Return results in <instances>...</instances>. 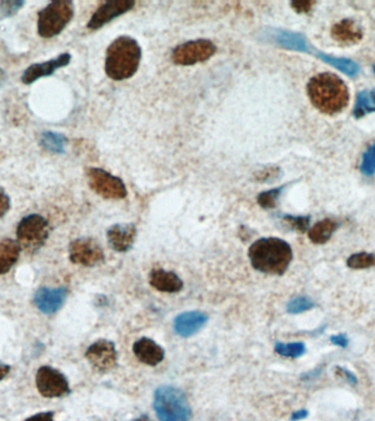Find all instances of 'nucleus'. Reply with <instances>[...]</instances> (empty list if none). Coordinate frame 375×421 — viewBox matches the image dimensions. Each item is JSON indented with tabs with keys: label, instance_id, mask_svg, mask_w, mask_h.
Returning <instances> with one entry per match:
<instances>
[{
	"label": "nucleus",
	"instance_id": "22",
	"mask_svg": "<svg viewBox=\"0 0 375 421\" xmlns=\"http://www.w3.org/2000/svg\"><path fill=\"white\" fill-rule=\"evenodd\" d=\"M278 43L281 47H287V49H294V51H300V52H307L309 51V44L304 36L296 33L288 32V31H280L276 36Z\"/></svg>",
	"mask_w": 375,
	"mask_h": 421
},
{
	"label": "nucleus",
	"instance_id": "23",
	"mask_svg": "<svg viewBox=\"0 0 375 421\" xmlns=\"http://www.w3.org/2000/svg\"><path fill=\"white\" fill-rule=\"evenodd\" d=\"M318 58L323 60L325 63L334 66L335 69L343 71V74L347 75V76L354 77L359 73L358 64L354 63V60H348V58H335V56L324 54V53H318Z\"/></svg>",
	"mask_w": 375,
	"mask_h": 421
},
{
	"label": "nucleus",
	"instance_id": "24",
	"mask_svg": "<svg viewBox=\"0 0 375 421\" xmlns=\"http://www.w3.org/2000/svg\"><path fill=\"white\" fill-rule=\"evenodd\" d=\"M66 137L56 132H44L41 136V145L45 151L62 154L65 152Z\"/></svg>",
	"mask_w": 375,
	"mask_h": 421
},
{
	"label": "nucleus",
	"instance_id": "18",
	"mask_svg": "<svg viewBox=\"0 0 375 421\" xmlns=\"http://www.w3.org/2000/svg\"><path fill=\"white\" fill-rule=\"evenodd\" d=\"M332 36L343 45H354L363 38L361 27L354 20L345 19L332 27Z\"/></svg>",
	"mask_w": 375,
	"mask_h": 421
},
{
	"label": "nucleus",
	"instance_id": "36",
	"mask_svg": "<svg viewBox=\"0 0 375 421\" xmlns=\"http://www.w3.org/2000/svg\"><path fill=\"white\" fill-rule=\"evenodd\" d=\"M10 206V197L3 188H0V219L8 213Z\"/></svg>",
	"mask_w": 375,
	"mask_h": 421
},
{
	"label": "nucleus",
	"instance_id": "37",
	"mask_svg": "<svg viewBox=\"0 0 375 421\" xmlns=\"http://www.w3.org/2000/svg\"><path fill=\"white\" fill-rule=\"evenodd\" d=\"M330 342L332 345L338 346L340 348H347L349 345L348 337L346 334H338L330 336Z\"/></svg>",
	"mask_w": 375,
	"mask_h": 421
},
{
	"label": "nucleus",
	"instance_id": "5",
	"mask_svg": "<svg viewBox=\"0 0 375 421\" xmlns=\"http://www.w3.org/2000/svg\"><path fill=\"white\" fill-rule=\"evenodd\" d=\"M74 3L67 0L53 1L38 11V33L44 38H54L65 29L74 16Z\"/></svg>",
	"mask_w": 375,
	"mask_h": 421
},
{
	"label": "nucleus",
	"instance_id": "25",
	"mask_svg": "<svg viewBox=\"0 0 375 421\" xmlns=\"http://www.w3.org/2000/svg\"><path fill=\"white\" fill-rule=\"evenodd\" d=\"M375 112V100L373 91H363L358 93L354 115L356 119L362 118L369 113Z\"/></svg>",
	"mask_w": 375,
	"mask_h": 421
},
{
	"label": "nucleus",
	"instance_id": "17",
	"mask_svg": "<svg viewBox=\"0 0 375 421\" xmlns=\"http://www.w3.org/2000/svg\"><path fill=\"white\" fill-rule=\"evenodd\" d=\"M208 322V315L200 311H190L179 314L173 320V328L181 337H190L197 334Z\"/></svg>",
	"mask_w": 375,
	"mask_h": 421
},
{
	"label": "nucleus",
	"instance_id": "27",
	"mask_svg": "<svg viewBox=\"0 0 375 421\" xmlns=\"http://www.w3.org/2000/svg\"><path fill=\"white\" fill-rule=\"evenodd\" d=\"M274 350L278 354L285 358L298 359L306 352V346L303 342H291V344L277 342L274 346Z\"/></svg>",
	"mask_w": 375,
	"mask_h": 421
},
{
	"label": "nucleus",
	"instance_id": "42",
	"mask_svg": "<svg viewBox=\"0 0 375 421\" xmlns=\"http://www.w3.org/2000/svg\"><path fill=\"white\" fill-rule=\"evenodd\" d=\"M5 73L3 69H0V86L3 85V82L5 80Z\"/></svg>",
	"mask_w": 375,
	"mask_h": 421
},
{
	"label": "nucleus",
	"instance_id": "21",
	"mask_svg": "<svg viewBox=\"0 0 375 421\" xmlns=\"http://www.w3.org/2000/svg\"><path fill=\"white\" fill-rule=\"evenodd\" d=\"M338 226L339 223L335 219H322L309 230V238L315 245H324L328 243L332 234L337 230Z\"/></svg>",
	"mask_w": 375,
	"mask_h": 421
},
{
	"label": "nucleus",
	"instance_id": "30",
	"mask_svg": "<svg viewBox=\"0 0 375 421\" xmlns=\"http://www.w3.org/2000/svg\"><path fill=\"white\" fill-rule=\"evenodd\" d=\"M361 173L365 176H372L375 173V144L367 148L362 157Z\"/></svg>",
	"mask_w": 375,
	"mask_h": 421
},
{
	"label": "nucleus",
	"instance_id": "39",
	"mask_svg": "<svg viewBox=\"0 0 375 421\" xmlns=\"http://www.w3.org/2000/svg\"><path fill=\"white\" fill-rule=\"evenodd\" d=\"M321 368H316V369H313L312 371H309V372L304 373V374L302 375L301 378L303 381L313 380V378H318V376L321 375Z\"/></svg>",
	"mask_w": 375,
	"mask_h": 421
},
{
	"label": "nucleus",
	"instance_id": "34",
	"mask_svg": "<svg viewBox=\"0 0 375 421\" xmlns=\"http://www.w3.org/2000/svg\"><path fill=\"white\" fill-rule=\"evenodd\" d=\"M336 374L343 380L347 381L350 385L356 386L358 384V378L354 372H351L350 370L345 367H336Z\"/></svg>",
	"mask_w": 375,
	"mask_h": 421
},
{
	"label": "nucleus",
	"instance_id": "11",
	"mask_svg": "<svg viewBox=\"0 0 375 421\" xmlns=\"http://www.w3.org/2000/svg\"><path fill=\"white\" fill-rule=\"evenodd\" d=\"M85 357L89 363L100 372H108L118 363V351L114 344L110 340L100 339L93 342L86 351Z\"/></svg>",
	"mask_w": 375,
	"mask_h": 421
},
{
	"label": "nucleus",
	"instance_id": "14",
	"mask_svg": "<svg viewBox=\"0 0 375 421\" xmlns=\"http://www.w3.org/2000/svg\"><path fill=\"white\" fill-rule=\"evenodd\" d=\"M71 55L69 53H63L58 58L47 60L44 63L32 64L29 66L21 76V82L25 85H31L33 82L40 80L42 77L51 76L58 69H63L71 63Z\"/></svg>",
	"mask_w": 375,
	"mask_h": 421
},
{
	"label": "nucleus",
	"instance_id": "4",
	"mask_svg": "<svg viewBox=\"0 0 375 421\" xmlns=\"http://www.w3.org/2000/svg\"><path fill=\"white\" fill-rule=\"evenodd\" d=\"M154 409L159 421H189L191 408L182 389L162 386L154 395Z\"/></svg>",
	"mask_w": 375,
	"mask_h": 421
},
{
	"label": "nucleus",
	"instance_id": "19",
	"mask_svg": "<svg viewBox=\"0 0 375 421\" xmlns=\"http://www.w3.org/2000/svg\"><path fill=\"white\" fill-rule=\"evenodd\" d=\"M149 283L154 289L165 293H177L184 289V282L173 271L155 269L149 274Z\"/></svg>",
	"mask_w": 375,
	"mask_h": 421
},
{
	"label": "nucleus",
	"instance_id": "7",
	"mask_svg": "<svg viewBox=\"0 0 375 421\" xmlns=\"http://www.w3.org/2000/svg\"><path fill=\"white\" fill-rule=\"evenodd\" d=\"M86 175L91 190L104 199L121 200L128 195L123 181L101 168H88Z\"/></svg>",
	"mask_w": 375,
	"mask_h": 421
},
{
	"label": "nucleus",
	"instance_id": "33",
	"mask_svg": "<svg viewBox=\"0 0 375 421\" xmlns=\"http://www.w3.org/2000/svg\"><path fill=\"white\" fill-rule=\"evenodd\" d=\"M280 175H281V169L279 167H267L256 173L255 179L257 181L269 182V181L280 178Z\"/></svg>",
	"mask_w": 375,
	"mask_h": 421
},
{
	"label": "nucleus",
	"instance_id": "9",
	"mask_svg": "<svg viewBox=\"0 0 375 421\" xmlns=\"http://www.w3.org/2000/svg\"><path fill=\"white\" fill-rule=\"evenodd\" d=\"M36 384L38 393L47 398H58L71 393L69 381L65 375L49 365H43L38 370Z\"/></svg>",
	"mask_w": 375,
	"mask_h": 421
},
{
	"label": "nucleus",
	"instance_id": "29",
	"mask_svg": "<svg viewBox=\"0 0 375 421\" xmlns=\"http://www.w3.org/2000/svg\"><path fill=\"white\" fill-rule=\"evenodd\" d=\"M283 189H285V187H279V188H276V189L263 192V193L258 195V204H259L261 208H266V210L276 208L278 200H279L280 195L282 193Z\"/></svg>",
	"mask_w": 375,
	"mask_h": 421
},
{
	"label": "nucleus",
	"instance_id": "43",
	"mask_svg": "<svg viewBox=\"0 0 375 421\" xmlns=\"http://www.w3.org/2000/svg\"><path fill=\"white\" fill-rule=\"evenodd\" d=\"M134 421H152L148 416H142L140 418L135 419Z\"/></svg>",
	"mask_w": 375,
	"mask_h": 421
},
{
	"label": "nucleus",
	"instance_id": "16",
	"mask_svg": "<svg viewBox=\"0 0 375 421\" xmlns=\"http://www.w3.org/2000/svg\"><path fill=\"white\" fill-rule=\"evenodd\" d=\"M133 352L138 361L149 367H156L165 359L164 348L147 337H143L135 341Z\"/></svg>",
	"mask_w": 375,
	"mask_h": 421
},
{
	"label": "nucleus",
	"instance_id": "12",
	"mask_svg": "<svg viewBox=\"0 0 375 421\" xmlns=\"http://www.w3.org/2000/svg\"><path fill=\"white\" fill-rule=\"evenodd\" d=\"M134 5L135 3L132 0H113L102 3L91 16L87 27L90 30H98L108 22L131 10Z\"/></svg>",
	"mask_w": 375,
	"mask_h": 421
},
{
	"label": "nucleus",
	"instance_id": "41",
	"mask_svg": "<svg viewBox=\"0 0 375 421\" xmlns=\"http://www.w3.org/2000/svg\"><path fill=\"white\" fill-rule=\"evenodd\" d=\"M10 370L11 367L8 364L0 363V381H3L9 374Z\"/></svg>",
	"mask_w": 375,
	"mask_h": 421
},
{
	"label": "nucleus",
	"instance_id": "26",
	"mask_svg": "<svg viewBox=\"0 0 375 421\" xmlns=\"http://www.w3.org/2000/svg\"><path fill=\"white\" fill-rule=\"evenodd\" d=\"M347 267L354 270L375 268V254L373 252H356L347 259Z\"/></svg>",
	"mask_w": 375,
	"mask_h": 421
},
{
	"label": "nucleus",
	"instance_id": "3",
	"mask_svg": "<svg viewBox=\"0 0 375 421\" xmlns=\"http://www.w3.org/2000/svg\"><path fill=\"white\" fill-rule=\"evenodd\" d=\"M141 60L142 49L138 42L131 36H120L108 47L106 74L115 82L129 80L138 69Z\"/></svg>",
	"mask_w": 375,
	"mask_h": 421
},
{
	"label": "nucleus",
	"instance_id": "8",
	"mask_svg": "<svg viewBox=\"0 0 375 421\" xmlns=\"http://www.w3.org/2000/svg\"><path fill=\"white\" fill-rule=\"evenodd\" d=\"M217 52V47L210 40H195L186 42L175 47L173 51V62L177 65L191 66L203 63L213 56Z\"/></svg>",
	"mask_w": 375,
	"mask_h": 421
},
{
	"label": "nucleus",
	"instance_id": "28",
	"mask_svg": "<svg viewBox=\"0 0 375 421\" xmlns=\"http://www.w3.org/2000/svg\"><path fill=\"white\" fill-rule=\"evenodd\" d=\"M315 307V302L309 296H296L292 298L287 305V311L289 314L296 315L307 312Z\"/></svg>",
	"mask_w": 375,
	"mask_h": 421
},
{
	"label": "nucleus",
	"instance_id": "44",
	"mask_svg": "<svg viewBox=\"0 0 375 421\" xmlns=\"http://www.w3.org/2000/svg\"><path fill=\"white\" fill-rule=\"evenodd\" d=\"M373 71H374V73H375V65H374V67H373Z\"/></svg>",
	"mask_w": 375,
	"mask_h": 421
},
{
	"label": "nucleus",
	"instance_id": "38",
	"mask_svg": "<svg viewBox=\"0 0 375 421\" xmlns=\"http://www.w3.org/2000/svg\"><path fill=\"white\" fill-rule=\"evenodd\" d=\"M25 421H54V413L53 411H45V413H36V415L25 419Z\"/></svg>",
	"mask_w": 375,
	"mask_h": 421
},
{
	"label": "nucleus",
	"instance_id": "40",
	"mask_svg": "<svg viewBox=\"0 0 375 421\" xmlns=\"http://www.w3.org/2000/svg\"><path fill=\"white\" fill-rule=\"evenodd\" d=\"M307 417H309V411H307V409H300V411H294V413H292L291 420H302V419L307 418Z\"/></svg>",
	"mask_w": 375,
	"mask_h": 421
},
{
	"label": "nucleus",
	"instance_id": "13",
	"mask_svg": "<svg viewBox=\"0 0 375 421\" xmlns=\"http://www.w3.org/2000/svg\"><path fill=\"white\" fill-rule=\"evenodd\" d=\"M69 296V291L64 287H41L36 291L33 298V302L36 309L45 315H53L58 313Z\"/></svg>",
	"mask_w": 375,
	"mask_h": 421
},
{
	"label": "nucleus",
	"instance_id": "35",
	"mask_svg": "<svg viewBox=\"0 0 375 421\" xmlns=\"http://www.w3.org/2000/svg\"><path fill=\"white\" fill-rule=\"evenodd\" d=\"M314 5H315V1H311V0H303V1H293V3H291V7L296 12H299V14L310 12Z\"/></svg>",
	"mask_w": 375,
	"mask_h": 421
},
{
	"label": "nucleus",
	"instance_id": "6",
	"mask_svg": "<svg viewBox=\"0 0 375 421\" xmlns=\"http://www.w3.org/2000/svg\"><path fill=\"white\" fill-rule=\"evenodd\" d=\"M51 232L47 219L40 214H30L19 221L16 226V238L21 248L36 252L44 246Z\"/></svg>",
	"mask_w": 375,
	"mask_h": 421
},
{
	"label": "nucleus",
	"instance_id": "10",
	"mask_svg": "<svg viewBox=\"0 0 375 421\" xmlns=\"http://www.w3.org/2000/svg\"><path fill=\"white\" fill-rule=\"evenodd\" d=\"M69 259L75 265L95 267L104 263V249L93 238H78L69 245Z\"/></svg>",
	"mask_w": 375,
	"mask_h": 421
},
{
	"label": "nucleus",
	"instance_id": "20",
	"mask_svg": "<svg viewBox=\"0 0 375 421\" xmlns=\"http://www.w3.org/2000/svg\"><path fill=\"white\" fill-rule=\"evenodd\" d=\"M21 246L18 241L5 238L0 241V276L8 274L19 260Z\"/></svg>",
	"mask_w": 375,
	"mask_h": 421
},
{
	"label": "nucleus",
	"instance_id": "1",
	"mask_svg": "<svg viewBox=\"0 0 375 421\" xmlns=\"http://www.w3.org/2000/svg\"><path fill=\"white\" fill-rule=\"evenodd\" d=\"M248 257L254 269L261 274L282 276L293 259V250L280 238H261L250 246Z\"/></svg>",
	"mask_w": 375,
	"mask_h": 421
},
{
	"label": "nucleus",
	"instance_id": "31",
	"mask_svg": "<svg viewBox=\"0 0 375 421\" xmlns=\"http://www.w3.org/2000/svg\"><path fill=\"white\" fill-rule=\"evenodd\" d=\"M283 219L298 232H305L310 230V216L283 215Z\"/></svg>",
	"mask_w": 375,
	"mask_h": 421
},
{
	"label": "nucleus",
	"instance_id": "15",
	"mask_svg": "<svg viewBox=\"0 0 375 421\" xmlns=\"http://www.w3.org/2000/svg\"><path fill=\"white\" fill-rule=\"evenodd\" d=\"M108 241L115 252H126L134 243L136 227L134 224H115L107 232Z\"/></svg>",
	"mask_w": 375,
	"mask_h": 421
},
{
	"label": "nucleus",
	"instance_id": "2",
	"mask_svg": "<svg viewBox=\"0 0 375 421\" xmlns=\"http://www.w3.org/2000/svg\"><path fill=\"white\" fill-rule=\"evenodd\" d=\"M307 93L314 107L326 115L343 111L349 102V91L345 82L330 73L313 77L307 84Z\"/></svg>",
	"mask_w": 375,
	"mask_h": 421
},
{
	"label": "nucleus",
	"instance_id": "32",
	"mask_svg": "<svg viewBox=\"0 0 375 421\" xmlns=\"http://www.w3.org/2000/svg\"><path fill=\"white\" fill-rule=\"evenodd\" d=\"M25 5V1H3L0 3V16L9 18L14 14Z\"/></svg>",
	"mask_w": 375,
	"mask_h": 421
}]
</instances>
